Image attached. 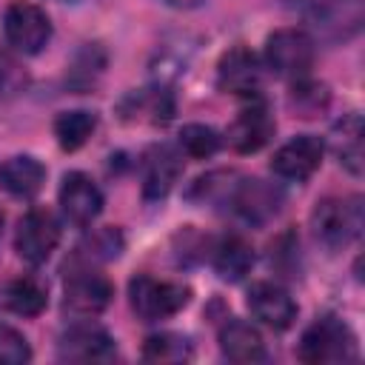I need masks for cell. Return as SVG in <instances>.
Listing matches in <instances>:
<instances>
[{"mask_svg":"<svg viewBox=\"0 0 365 365\" xmlns=\"http://www.w3.org/2000/svg\"><path fill=\"white\" fill-rule=\"evenodd\" d=\"M220 205L231 208V214H237L248 225H265L271 217H277L282 205V191L265 180L240 177L237 171H231L222 188Z\"/></svg>","mask_w":365,"mask_h":365,"instance_id":"obj_1","label":"cell"},{"mask_svg":"<svg viewBox=\"0 0 365 365\" xmlns=\"http://www.w3.org/2000/svg\"><path fill=\"white\" fill-rule=\"evenodd\" d=\"M299 359L308 365H334L356 359V336L339 317H317L302 339H299Z\"/></svg>","mask_w":365,"mask_h":365,"instance_id":"obj_2","label":"cell"},{"mask_svg":"<svg viewBox=\"0 0 365 365\" xmlns=\"http://www.w3.org/2000/svg\"><path fill=\"white\" fill-rule=\"evenodd\" d=\"M311 231L319 245H325L328 251H339L362 234V197H328L317 202L311 214Z\"/></svg>","mask_w":365,"mask_h":365,"instance_id":"obj_3","label":"cell"},{"mask_svg":"<svg viewBox=\"0 0 365 365\" xmlns=\"http://www.w3.org/2000/svg\"><path fill=\"white\" fill-rule=\"evenodd\" d=\"M128 299H131L134 314L143 322H157V319H168L177 311H182L191 299V291L182 282H168V279H154L148 274H137L128 282Z\"/></svg>","mask_w":365,"mask_h":365,"instance_id":"obj_4","label":"cell"},{"mask_svg":"<svg viewBox=\"0 0 365 365\" xmlns=\"http://www.w3.org/2000/svg\"><path fill=\"white\" fill-rule=\"evenodd\" d=\"M314 40L302 29H279L265 43V63L277 77L305 80L314 66Z\"/></svg>","mask_w":365,"mask_h":365,"instance_id":"obj_5","label":"cell"},{"mask_svg":"<svg viewBox=\"0 0 365 365\" xmlns=\"http://www.w3.org/2000/svg\"><path fill=\"white\" fill-rule=\"evenodd\" d=\"M3 31L11 48L20 54H37L51 40V23L48 14L26 0H14L3 14Z\"/></svg>","mask_w":365,"mask_h":365,"instance_id":"obj_6","label":"cell"},{"mask_svg":"<svg viewBox=\"0 0 365 365\" xmlns=\"http://www.w3.org/2000/svg\"><path fill=\"white\" fill-rule=\"evenodd\" d=\"M60 242V222L51 211L46 208H31L20 225H17V237H14V248L17 254L29 262V265H43L51 251Z\"/></svg>","mask_w":365,"mask_h":365,"instance_id":"obj_7","label":"cell"},{"mask_svg":"<svg viewBox=\"0 0 365 365\" xmlns=\"http://www.w3.org/2000/svg\"><path fill=\"white\" fill-rule=\"evenodd\" d=\"M117 345L100 325L80 322L60 334L57 339V356L63 362H106L114 359Z\"/></svg>","mask_w":365,"mask_h":365,"instance_id":"obj_8","label":"cell"},{"mask_svg":"<svg viewBox=\"0 0 365 365\" xmlns=\"http://www.w3.org/2000/svg\"><path fill=\"white\" fill-rule=\"evenodd\" d=\"M259 83H262V68L254 51H248L245 46H237L231 51H225L220 57L217 66V86L225 94L234 97H257L259 94Z\"/></svg>","mask_w":365,"mask_h":365,"instance_id":"obj_9","label":"cell"},{"mask_svg":"<svg viewBox=\"0 0 365 365\" xmlns=\"http://www.w3.org/2000/svg\"><path fill=\"white\" fill-rule=\"evenodd\" d=\"M277 131V123L268 111V106L257 97H251V103L237 114V120L228 125V143L234 151L240 154H251L259 151Z\"/></svg>","mask_w":365,"mask_h":365,"instance_id":"obj_10","label":"cell"},{"mask_svg":"<svg viewBox=\"0 0 365 365\" xmlns=\"http://www.w3.org/2000/svg\"><path fill=\"white\" fill-rule=\"evenodd\" d=\"M322 140L314 134H297L294 140H288L271 160V171L282 180H294L302 182L308 180L319 163H322Z\"/></svg>","mask_w":365,"mask_h":365,"instance_id":"obj_11","label":"cell"},{"mask_svg":"<svg viewBox=\"0 0 365 365\" xmlns=\"http://www.w3.org/2000/svg\"><path fill=\"white\" fill-rule=\"evenodd\" d=\"M60 208L71 225L83 228L91 225V220H97V214L103 211V194L91 177H86L83 171H71L60 185Z\"/></svg>","mask_w":365,"mask_h":365,"instance_id":"obj_12","label":"cell"},{"mask_svg":"<svg viewBox=\"0 0 365 365\" xmlns=\"http://www.w3.org/2000/svg\"><path fill=\"white\" fill-rule=\"evenodd\" d=\"M114 297V288L106 277L94 274V271H74L66 279V291H63V308L80 317H91L100 314Z\"/></svg>","mask_w":365,"mask_h":365,"instance_id":"obj_13","label":"cell"},{"mask_svg":"<svg viewBox=\"0 0 365 365\" xmlns=\"http://www.w3.org/2000/svg\"><path fill=\"white\" fill-rule=\"evenodd\" d=\"M248 311L274 331H285L297 319V302L277 282H254L248 291Z\"/></svg>","mask_w":365,"mask_h":365,"instance_id":"obj_14","label":"cell"},{"mask_svg":"<svg viewBox=\"0 0 365 365\" xmlns=\"http://www.w3.org/2000/svg\"><path fill=\"white\" fill-rule=\"evenodd\" d=\"M182 174V157L171 145H154L143 154V197L163 200Z\"/></svg>","mask_w":365,"mask_h":365,"instance_id":"obj_15","label":"cell"},{"mask_svg":"<svg viewBox=\"0 0 365 365\" xmlns=\"http://www.w3.org/2000/svg\"><path fill=\"white\" fill-rule=\"evenodd\" d=\"M46 182V168L40 160L29 154H14L0 160V188L9 191L11 197L31 200Z\"/></svg>","mask_w":365,"mask_h":365,"instance_id":"obj_16","label":"cell"},{"mask_svg":"<svg viewBox=\"0 0 365 365\" xmlns=\"http://www.w3.org/2000/svg\"><path fill=\"white\" fill-rule=\"evenodd\" d=\"M220 348L231 362L248 365V362H265V342L259 331L242 319H228L220 328Z\"/></svg>","mask_w":365,"mask_h":365,"instance_id":"obj_17","label":"cell"},{"mask_svg":"<svg viewBox=\"0 0 365 365\" xmlns=\"http://www.w3.org/2000/svg\"><path fill=\"white\" fill-rule=\"evenodd\" d=\"M211 259H214V268H217V274L222 279L237 282V279H242L251 271V265H254V248H251V242L245 237L231 234V237H222L214 245Z\"/></svg>","mask_w":365,"mask_h":365,"instance_id":"obj_18","label":"cell"},{"mask_svg":"<svg viewBox=\"0 0 365 365\" xmlns=\"http://www.w3.org/2000/svg\"><path fill=\"white\" fill-rule=\"evenodd\" d=\"M0 302L17 317H37L48 302V291L34 277H17L0 291Z\"/></svg>","mask_w":365,"mask_h":365,"instance_id":"obj_19","label":"cell"},{"mask_svg":"<svg viewBox=\"0 0 365 365\" xmlns=\"http://www.w3.org/2000/svg\"><path fill=\"white\" fill-rule=\"evenodd\" d=\"M331 145H334V154L339 157V163L354 174L359 177L362 174V117L354 111V114H345L334 131H331Z\"/></svg>","mask_w":365,"mask_h":365,"instance_id":"obj_20","label":"cell"},{"mask_svg":"<svg viewBox=\"0 0 365 365\" xmlns=\"http://www.w3.org/2000/svg\"><path fill=\"white\" fill-rule=\"evenodd\" d=\"M97 128V114L94 111H60L54 120V137L60 143V148L66 151H77L80 145L88 143V137Z\"/></svg>","mask_w":365,"mask_h":365,"instance_id":"obj_21","label":"cell"},{"mask_svg":"<svg viewBox=\"0 0 365 365\" xmlns=\"http://www.w3.org/2000/svg\"><path fill=\"white\" fill-rule=\"evenodd\" d=\"M143 359L145 362H157V365H174V362H185L191 359V342L182 334H154L145 339L143 345Z\"/></svg>","mask_w":365,"mask_h":365,"instance_id":"obj_22","label":"cell"},{"mask_svg":"<svg viewBox=\"0 0 365 365\" xmlns=\"http://www.w3.org/2000/svg\"><path fill=\"white\" fill-rule=\"evenodd\" d=\"M222 145V137L220 131H214L211 125H202V123H188L180 128V148L194 157V160H205L211 154H217Z\"/></svg>","mask_w":365,"mask_h":365,"instance_id":"obj_23","label":"cell"},{"mask_svg":"<svg viewBox=\"0 0 365 365\" xmlns=\"http://www.w3.org/2000/svg\"><path fill=\"white\" fill-rule=\"evenodd\" d=\"M80 254V259H94V262H100V259H114L120 251H123V234L117 231V228H100V231H94L80 248H77Z\"/></svg>","mask_w":365,"mask_h":365,"instance_id":"obj_24","label":"cell"},{"mask_svg":"<svg viewBox=\"0 0 365 365\" xmlns=\"http://www.w3.org/2000/svg\"><path fill=\"white\" fill-rule=\"evenodd\" d=\"M29 359H31L29 339L17 328L0 322V365H23Z\"/></svg>","mask_w":365,"mask_h":365,"instance_id":"obj_25","label":"cell"},{"mask_svg":"<svg viewBox=\"0 0 365 365\" xmlns=\"http://www.w3.org/2000/svg\"><path fill=\"white\" fill-rule=\"evenodd\" d=\"M291 103L297 106V111H299L302 117H311L314 111H319V108L328 103V94H325L322 86L308 83V77H305V80H297V83H294Z\"/></svg>","mask_w":365,"mask_h":365,"instance_id":"obj_26","label":"cell"},{"mask_svg":"<svg viewBox=\"0 0 365 365\" xmlns=\"http://www.w3.org/2000/svg\"><path fill=\"white\" fill-rule=\"evenodd\" d=\"M26 83H29V77H26L23 66L6 48H0V97L20 94L26 88Z\"/></svg>","mask_w":365,"mask_h":365,"instance_id":"obj_27","label":"cell"},{"mask_svg":"<svg viewBox=\"0 0 365 365\" xmlns=\"http://www.w3.org/2000/svg\"><path fill=\"white\" fill-rule=\"evenodd\" d=\"M165 6H171V9H180V11H188V9H197V6H202L205 0H163Z\"/></svg>","mask_w":365,"mask_h":365,"instance_id":"obj_28","label":"cell"},{"mask_svg":"<svg viewBox=\"0 0 365 365\" xmlns=\"http://www.w3.org/2000/svg\"><path fill=\"white\" fill-rule=\"evenodd\" d=\"M0 234H3V211H0Z\"/></svg>","mask_w":365,"mask_h":365,"instance_id":"obj_29","label":"cell"}]
</instances>
